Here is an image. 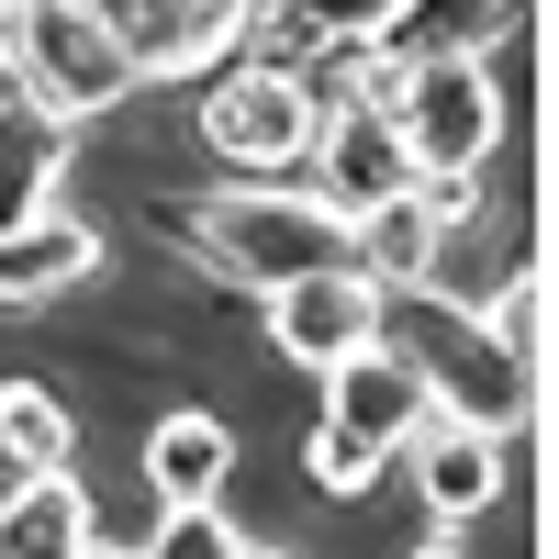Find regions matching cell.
Wrapping results in <instances>:
<instances>
[{
	"label": "cell",
	"instance_id": "cell-16",
	"mask_svg": "<svg viewBox=\"0 0 559 559\" xmlns=\"http://www.w3.org/2000/svg\"><path fill=\"white\" fill-rule=\"evenodd\" d=\"M68 448H79V426H68L57 392H45V381H0V459H12L23 481L68 471Z\"/></svg>",
	"mask_w": 559,
	"mask_h": 559
},
{
	"label": "cell",
	"instance_id": "cell-13",
	"mask_svg": "<svg viewBox=\"0 0 559 559\" xmlns=\"http://www.w3.org/2000/svg\"><path fill=\"white\" fill-rule=\"evenodd\" d=\"M90 269H102V236H90V224H68V213L12 224V236H0V302H12V313H34V302L79 292Z\"/></svg>",
	"mask_w": 559,
	"mask_h": 559
},
{
	"label": "cell",
	"instance_id": "cell-21",
	"mask_svg": "<svg viewBox=\"0 0 559 559\" xmlns=\"http://www.w3.org/2000/svg\"><path fill=\"white\" fill-rule=\"evenodd\" d=\"M236 559H292V548H258V537H236Z\"/></svg>",
	"mask_w": 559,
	"mask_h": 559
},
{
	"label": "cell",
	"instance_id": "cell-22",
	"mask_svg": "<svg viewBox=\"0 0 559 559\" xmlns=\"http://www.w3.org/2000/svg\"><path fill=\"white\" fill-rule=\"evenodd\" d=\"M79 559H134V548H102V537H90V548H79Z\"/></svg>",
	"mask_w": 559,
	"mask_h": 559
},
{
	"label": "cell",
	"instance_id": "cell-3",
	"mask_svg": "<svg viewBox=\"0 0 559 559\" xmlns=\"http://www.w3.org/2000/svg\"><path fill=\"white\" fill-rule=\"evenodd\" d=\"M392 146L414 168V191H481V168L503 146V79H492V57L414 68L392 90Z\"/></svg>",
	"mask_w": 559,
	"mask_h": 559
},
{
	"label": "cell",
	"instance_id": "cell-7",
	"mask_svg": "<svg viewBox=\"0 0 559 559\" xmlns=\"http://www.w3.org/2000/svg\"><path fill=\"white\" fill-rule=\"evenodd\" d=\"M79 12L123 45L134 79H191L258 23V0H79Z\"/></svg>",
	"mask_w": 559,
	"mask_h": 559
},
{
	"label": "cell",
	"instance_id": "cell-17",
	"mask_svg": "<svg viewBox=\"0 0 559 559\" xmlns=\"http://www.w3.org/2000/svg\"><path fill=\"white\" fill-rule=\"evenodd\" d=\"M481 324H492V347L537 381V358H548V269H515L503 280V313H481Z\"/></svg>",
	"mask_w": 559,
	"mask_h": 559
},
{
	"label": "cell",
	"instance_id": "cell-18",
	"mask_svg": "<svg viewBox=\"0 0 559 559\" xmlns=\"http://www.w3.org/2000/svg\"><path fill=\"white\" fill-rule=\"evenodd\" d=\"M134 559H236V526H224V503H168Z\"/></svg>",
	"mask_w": 559,
	"mask_h": 559
},
{
	"label": "cell",
	"instance_id": "cell-20",
	"mask_svg": "<svg viewBox=\"0 0 559 559\" xmlns=\"http://www.w3.org/2000/svg\"><path fill=\"white\" fill-rule=\"evenodd\" d=\"M414 559H471V548H459V526H437L426 548H414Z\"/></svg>",
	"mask_w": 559,
	"mask_h": 559
},
{
	"label": "cell",
	"instance_id": "cell-11",
	"mask_svg": "<svg viewBox=\"0 0 559 559\" xmlns=\"http://www.w3.org/2000/svg\"><path fill=\"white\" fill-rule=\"evenodd\" d=\"M515 0H381V23H369V68H448V57H492V34Z\"/></svg>",
	"mask_w": 559,
	"mask_h": 559
},
{
	"label": "cell",
	"instance_id": "cell-9",
	"mask_svg": "<svg viewBox=\"0 0 559 559\" xmlns=\"http://www.w3.org/2000/svg\"><path fill=\"white\" fill-rule=\"evenodd\" d=\"M369 336H381V292H369L358 269H313V280H292V292H269V347L302 358L313 381L336 358H358Z\"/></svg>",
	"mask_w": 559,
	"mask_h": 559
},
{
	"label": "cell",
	"instance_id": "cell-4",
	"mask_svg": "<svg viewBox=\"0 0 559 559\" xmlns=\"http://www.w3.org/2000/svg\"><path fill=\"white\" fill-rule=\"evenodd\" d=\"M202 146L236 168V179H292L302 157H313V134H324V90L302 79V68H269V57H236V68H213L202 79Z\"/></svg>",
	"mask_w": 559,
	"mask_h": 559
},
{
	"label": "cell",
	"instance_id": "cell-8",
	"mask_svg": "<svg viewBox=\"0 0 559 559\" xmlns=\"http://www.w3.org/2000/svg\"><path fill=\"white\" fill-rule=\"evenodd\" d=\"M426 381H414V369L369 336L358 358H336L324 369V403H313V437H347V448H369V459H403V437L426 426Z\"/></svg>",
	"mask_w": 559,
	"mask_h": 559
},
{
	"label": "cell",
	"instance_id": "cell-14",
	"mask_svg": "<svg viewBox=\"0 0 559 559\" xmlns=\"http://www.w3.org/2000/svg\"><path fill=\"white\" fill-rule=\"evenodd\" d=\"M68 146L79 134L57 123V112H0V236H12V224H45L57 213V179H68Z\"/></svg>",
	"mask_w": 559,
	"mask_h": 559
},
{
	"label": "cell",
	"instance_id": "cell-15",
	"mask_svg": "<svg viewBox=\"0 0 559 559\" xmlns=\"http://www.w3.org/2000/svg\"><path fill=\"white\" fill-rule=\"evenodd\" d=\"M79 548H90V492L68 471L0 492V559H79Z\"/></svg>",
	"mask_w": 559,
	"mask_h": 559
},
{
	"label": "cell",
	"instance_id": "cell-1",
	"mask_svg": "<svg viewBox=\"0 0 559 559\" xmlns=\"http://www.w3.org/2000/svg\"><path fill=\"white\" fill-rule=\"evenodd\" d=\"M191 258L213 280H247V292H292L313 269H358V236L336 213H313L302 191L247 179V191H224V202H191Z\"/></svg>",
	"mask_w": 559,
	"mask_h": 559
},
{
	"label": "cell",
	"instance_id": "cell-10",
	"mask_svg": "<svg viewBox=\"0 0 559 559\" xmlns=\"http://www.w3.org/2000/svg\"><path fill=\"white\" fill-rule=\"evenodd\" d=\"M403 459H414V492H426L437 526H471L481 503L503 492V437L471 426V414H426V426L403 437Z\"/></svg>",
	"mask_w": 559,
	"mask_h": 559
},
{
	"label": "cell",
	"instance_id": "cell-6",
	"mask_svg": "<svg viewBox=\"0 0 559 559\" xmlns=\"http://www.w3.org/2000/svg\"><path fill=\"white\" fill-rule=\"evenodd\" d=\"M414 191V168L392 146V112H369V102H324V134H313V157H302V202L313 213H336L347 236L369 213H392Z\"/></svg>",
	"mask_w": 559,
	"mask_h": 559
},
{
	"label": "cell",
	"instance_id": "cell-19",
	"mask_svg": "<svg viewBox=\"0 0 559 559\" xmlns=\"http://www.w3.org/2000/svg\"><path fill=\"white\" fill-rule=\"evenodd\" d=\"M0 112H23V68H12V45H0Z\"/></svg>",
	"mask_w": 559,
	"mask_h": 559
},
{
	"label": "cell",
	"instance_id": "cell-12",
	"mask_svg": "<svg viewBox=\"0 0 559 559\" xmlns=\"http://www.w3.org/2000/svg\"><path fill=\"white\" fill-rule=\"evenodd\" d=\"M224 481H236V426H224V414L179 403V414L146 426V492L157 503H213Z\"/></svg>",
	"mask_w": 559,
	"mask_h": 559
},
{
	"label": "cell",
	"instance_id": "cell-5",
	"mask_svg": "<svg viewBox=\"0 0 559 559\" xmlns=\"http://www.w3.org/2000/svg\"><path fill=\"white\" fill-rule=\"evenodd\" d=\"M0 45H12V68H23V102H34V112H57L68 134L134 90L123 45L90 23L79 0H12V34H0Z\"/></svg>",
	"mask_w": 559,
	"mask_h": 559
},
{
	"label": "cell",
	"instance_id": "cell-2",
	"mask_svg": "<svg viewBox=\"0 0 559 559\" xmlns=\"http://www.w3.org/2000/svg\"><path fill=\"white\" fill-rule=\"evenodd\" d=\"M381 347L426 381L437 414H471V426H515V403H526V369L492 347V324L481 313H459L437 292H381Z\"/></svg>",
	"mask_w": 559,
	"mask_h": 559
},
{
	"label": "cell",
	"instance_id": "cell-23",
	"mask_svg": "<svg viewBox=\"0 0 559 559\" xmlns=\"http://www.w3.org/2000/svg\"><path fill=\"white\" fill-rule=\"evenodd\" d=\"M0 34H12V0H0Z\"/></svg>",
	"mask_w": 559,
	"mask_h": 559
}]
</instances>
